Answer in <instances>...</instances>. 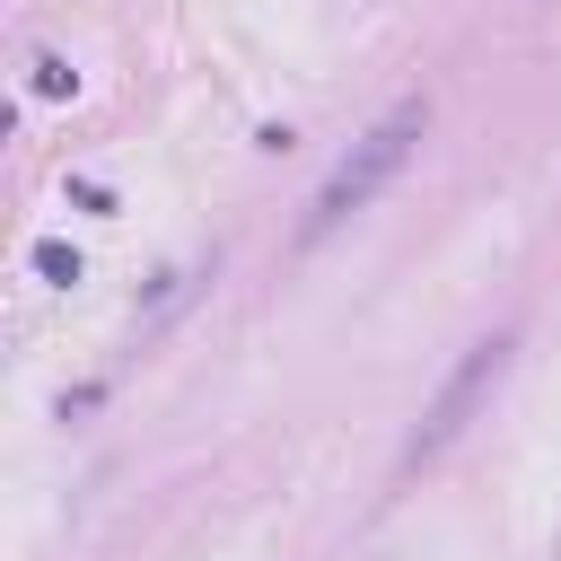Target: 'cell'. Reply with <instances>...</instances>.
I'll return each mask as SVG.
<instances>
[{"mask_svg":"<svg viewBox=\"0 0 561 561\" xmlns=\"http://www.w3.org/2000/svg\"><path fill=\"white\" fill-rule=\"evenodd\" d=\"M500 368H508V333H491V342H473V351H465V368H456V377L438 386V403L421 412V438H412V465H421V456H438V447H447V438H456V430L473 421V403H482V394L500 386Z\"/></svg>","mask_w":561,"mask_h":561,"instance_id":"obj_2","label":"cell"},{"mask_svg":"<svg viewBox=\"0 0 561 561\" xmlns=\"http://www.w3.org/2000/svg\"><path fill=\"white\" fill-rule=\"evenodd\" d=\"M421 123H430L421 105H394V114H386L368 140H351V158H342V167L324 175V193L307 202V219H298V245H316V237H333L351 210H368V202H377V193L403 175V158L421 149Z\"/></svg>","mask_w":561,"mask_h":561,"instance_id":"obj_1","label":"cell"},{"mask_svg":"<svg viewBox=\"0 0 561 561\" xmlns=\"http://www.w3.org/2000/svg\"><path fill=\"white\" fill-rule=\"evenodd\" d=\"M35 272H44V280H61V289H70V280H79V254H70V245H53V237H44V245H35Z\"/></svg>","mask_w":561,"mask_h":561,"instance_id":"obj_3","label":"cell"}]
</instances>
